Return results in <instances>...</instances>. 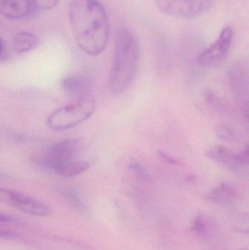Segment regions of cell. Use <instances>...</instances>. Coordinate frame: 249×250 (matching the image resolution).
I'll use <instances>...</instances> for the list:
<instances>
[{"label":"cell","instance_id":"obj_1","mask_svg":"<svg viewBox=\"0 0 249 250\" xmlns=\"http://www.w3.org/2000/svg\"><path fill=\"white\" fill-rule=\"evenodd\" d=\"M69 19L77 46L91 56H97L106 48L109 21L104 6L97 0H74L69 7Z\"/></svg>","mask_w":249,"mask_h":250},{"label":"cell","instance_id":"obj_9","mask_svg":"<svg viewBox=\"0 0 249 250\" xmlns=\"http://www.w3.org/2000/svg\"><path fill=\"white\" fill-rule=\"evenodd\" d=\"M36 7L30 0H1L0 13L6 19L19 20L30 17Z\"/></svg>","mask_w":249,"mask_h":250},{"label":"cell","instance_id":"obj_5","mask_svg":"<svg viewBox=\"0 0 249 250\" xmlns=\"http://www.w3.org/2000/svg\"><path fill=\"white\" fill-rule=\"evenodd\" d=\"M233 38V31L230 26H225L216 41L205 49L198 57L201 65L211 66L224 60L229 53Z\"/></svg>","mask_w":249,"mask_h":250},{"label":"cell","instance_id":"obj_6","mask_svg":"<svg viewBox=\"0 0 249 250\" xmlns=\"http://www.w3.org/2000/svg\"><path fill=\"white\" fill-rule=\"evenodd\" d=\"M206 154L211 160L232 170H239L248 166V148L238 153L227 147L216 146L208 150Z\"/></svg>","mask_w":249,"mask_h":250},{"label":"cell","instance_id":"obj_14","mask_svg":"<svg viewBox=\"0 0 249 250\" xmlns=\"http://www.w3.org/2000/svg\"><path fill=\"white\" fill-rule=\"evenodd\" d=\"M249 217L245 214H241L237 216L234 219L233 226L238 231L244 232V233H248L249 232Z\"/></svg>","mask_w":249,"mask_h":250},{"label":"cell","instance_id":"obj_8","mask_svg":"<svg viewBox=\"0 0 249 250\" xmlns=\"http://www.w3.org/2000/svg\"><path fill=\"white\" fill-rule=\"evenodd\" d=\"M158 8L170 16L180 18H193L206 10L194 0H154Z\"/></svg>","mask_w":249,"mask_h":250},{"label":"cell","instance_id":"obj_17","mask_svg":"<svg viewBox=\"0 0 249 250\" xmlns=\"http://www.w3.org/2000/svg\"><path fill=\"white\" fill-rule=\"evenodd\" d=\"M192 229L198 234H203L206 233L207 230V224L203 217L199 216L195 219L192 225Z\"/></svg>","mask_w":249,"mask_h":250},{"label":"cell","instance_id":"obj_12","mask_svg":"<svg viewBox=\"0 0 249 250\" xmlns=\"http://www.w3.org/2000/svg\"><path fill=\"white\" fill-rule=\"evenodd\" d=\"M90 164L83 160H73L69 163L60 165L53 169L57 174L64 177H75L88 170Z\"/></svg>","mask_w":249,"mask_h":250},{"label":"cell","instance_id":"obj_2","mask_svg":"<svg viewBox=\"0 0 249 250\" xmlns=\"http://www.w3.org/2000/svg\"><path fill=\"white\" fill-rule=\"evenodd\" d=\"M139 49L134 35L126 29L116 35L109 87L115 95L125 92L133 83L138 64Z\"/></svg>","mask_w":249,"mask_h":250},{"label":"cell","instance_id":"obj_16","mask_svg":"<svg viewBox=\"0 0 249 250\" xmlns=\"http://www.w3.org/2000/svg\"><path fill=\"white\" fill-rule=\"evenodd\" d=\"M217 135L221 139L227 141H233L236 138L235 132L228 126H219L217 130Z\"/></svg>","mask_w":249,"mask_h":250},{"label":"cell","instance_id":"obj_11","mask_svg":"<svg viewBox=\"0 0 249 250\" xmlns=\"http://www.w3.org/2000/svg\"><path fill=\"white\" fill-rule=\"evenodd\" d=\"M39 44V39L38 35L32 32H19L15 35L12 41L13 51L18 54L32 51Z\"/></svg>","mask_w":249,"mask_h":250},{"label":"cell","instance_id":"obj_10","mask_svg":"<svg viewBox=\"0 0 249 250\" xmlns=\"http://www.w3.org/2000/svg\"><path fill=\"white\" fill-rule=\"evenodd\" d=\"M63 90L76 98L91 95L92 85L90 81L83 76H70L61 82Z\"/></svg>","mask_w":249,"mask_h":250},{"label":"cell","instance_id":"obj_22","mask_svg":"<svg viewBox=\"0 0 249 250\" xmlns=\"http://www.w3.org/2000/svg\"></svg>","mask_w":249,"mask_h":250},{"label":"cell","instance_id":"obj_21","mask_svg":"<svg viewBox=\"0 0 249 250\" xmlns=\"http://www.w3.org/2000/svg\"><path fill=\"white\" fill-rule=\"evenodd\" d=\"M5 55V46L4 42L0 38V59L3 58Z\"/></svg>","mask_w":249,"mask_h":250},{"label":"cell","instance_id":"obj_15","mask_svg":"<svg viewBox=\"0 0 249 250\" xmlns=\"http://www.w3.org/2000/svg\"><path fill=\"white\" fill-rule=\"evenodd\" d=\"M36 8L51 10L55 8L59 0H30Z\"/></svg>","mask_w":249,"mask_h":250},{"label":"cell","instance_id":"obj_20","mask_svg":"<svg viewBox=\"0 0 249 250\" xmlns=\"http://www.w3.org/2000/svg\"><path fill=\"white\" fill-rule=\"evenodd\" d=\"M195 1L203 4L205 7H207L209 10L211 7L212 4H213V0H195Z\"/></svg>","mask_w":249,"mask_h":250},{"label":"cell","instance_id":"obj_7","mask_svg":"<svg viewBox=\"0 0 249 250\" xmlns=\"http://www.w3.org/2000/svg\"><path fill=\"white\" fill-rule=\"evenodd\" d=\"M80 149L77 139L60 141L50 147L47 154L46 165L50 169L75 160Z\"/></svg>","mask_w":249,"mask_h":250},{"label":"cell","instance_id":"obj_13","mask_svg":"<svg viewBox=\"0 0 249 250\" xmlns=\"http://www.w3.org/2000/svg\"><path fill=\"white\" fill-rule=\"evenodd\" d=\"M235 196L236 194L232 188L226 184H222L210 192L209 198L216 202L228 203L233 201Z\"/></svg>","mask_w":249,"mask_h":250},{"label":"cell","instance_id":"obj_3","mask_svg":"<svg viewBox=\"0 0 249 250\" xmlns=\"http://www.w3.org/2000/svg\"><path fill=\"white\" fill-rule=\"evenodd\" d=\"M95 108L96 103L91 95L76 98L54 111L47 119V124L54 130H66L84 123L92 117Z\"/></svg>","mask_w":249,"mask_h":250},{"label":"cell","instance_id":"obj_18","mask_svg":"<svg viewBox=\"0 0 249 250\" xmlns=\"http://www.w3.org/2000/svg\"><path fill=\"white\" fill-rule=\"evenodd\" d=\"M16 219L15 217L0 214V223L1 224H11V223H16Z\"/></svg>","mask_w":249,"mask_h":250},{"label":"cell","instance_id":"obj_4","mask_svg":"<svg viewBox=\"0 0 249 250\" xmlns=\"http://www.w3.org/2000/svg\"><path fill=\"white\" fill-rule=\"evenodd\" d=\"M0 202L33 216L46 217L52 212L46 204L21 192L0 188Z\"/></svg>","mask_w":249,"mask_h":250},{"label":"cell","instance_id":"obj_19","mask_svg":"<svg viewBox=\"0 0 249 250\" xmlns=\"http://www.w3.org/2000/svg\"><path fill=\"white\" fill-rule=\"evenodd\" d=\"M14 237V233L10 231H6V230H0V238H4V239H10V238Z\"/></svg>","mask_w":249,"mask_h":250}]
</instances>
